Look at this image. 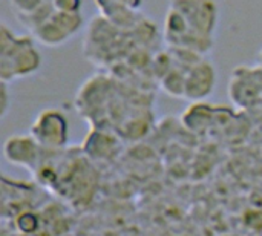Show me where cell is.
I'll return each mask as SVG.
<instances>
[{
    "label": "cell",
    "instance_id": "6da1fadb",
    "mask_svg": "<svg viewBox=\"0 0 262 236\" xmlns=\"http://www.w3.org/2000/svg\"><path fill=\"white\" fill-rule=\"evenodd\" d=\"M261 58H262V51H261Z\"/></svg>",
    "mask_w": 262,
    "mask_h": 236
}]
</instances>
